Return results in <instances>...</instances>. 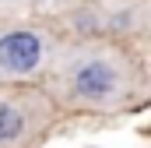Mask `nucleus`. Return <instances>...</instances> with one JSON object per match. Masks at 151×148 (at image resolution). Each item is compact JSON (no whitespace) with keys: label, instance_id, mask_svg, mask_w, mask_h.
<instances>
[{"label":"nucleus","instance_id":"7ed1b4c3","mask_svg":"<svg viewBox=\"0 0 151 148\" xmlns=\"http://www.w3.org/2000/svg\"><path fill=\"white\" fill-rule=\"evenodd\" d=\"M49 123V102L32 92H0V148H32Z\"/></svg>","mask_w":151,"mask_h":148},{"label":"nucleus","instance_id":"f03ea898","mask_svg":"<svg viewBox=\"0 0 151 148\" xmlns=\"http://www.w3.org/2000/svg\"><path fill=\"white\" fill-rule=\"evenodd\" d=\"M56 42L42 28H0V85L32 81L49 71Z\"/></svg>","mask_w":151,"mask_h":148},{"label":"nucleus","instance_id":"20e7f679","mask_svg":"<svg viewBox=\"0 0 151 148\" xmlns=\"http://www.w3.org/2000/svg\"><path fill=\"white\" fill-rule=\"evenodd\" d=\"M18 4H25V0H0V11H7V7H18Z\"/></svg>","mask_w":151,"mask_h":148},{"label":"nucleus","instance_id":"f257e3e1","mask_svg":"<svg viewBox=\"0 0 151 148\" xmlns=\"http://www.w3.org/2000/svg\"><path fill=\"white\" fill-rule=\"evenodd\" d=\"M49 71H53L60 99L74 110H88V113L123 110L137 99V88H141L134 64L119 49L102 46V42L56 49Z\"/></svg>","mask_w":151,"mask_h":148}]
</instances>
